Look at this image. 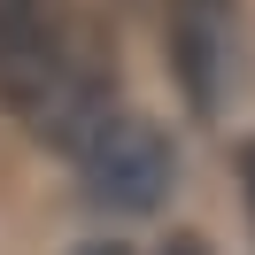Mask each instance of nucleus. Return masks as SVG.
I'll use <instances>...</instances> for the list:
<instances>
[{"label":"nucleus","instance_id":"nucleus-6","mask_svg":"<svg viewBox=\"0 0 255 255\" xmlns=\"http://www.w3.org/2000/svg\"><path fill=\"white\" fill-rule=\"evenodd\" d=\"M78 255H131L124 240H101V248H78Z\"/></svg>","mask_w":255,"mask_h":255},{"label":"nucleus","instance_id":"nucleus-1","mask_svg":"<svg viewBox=\"0 0 255 255\" xmlns=\"http://www.w3.org/2000/svg\"><path fill=\"white\" fill-rule=\"evenodd\" d=\"M0 101L23 116V131H31L39 147H62L70 162L124 116L116 109V54H109V39H93L78 16L62 23V39H54L47 54H39V70L23 85H8Z\"/></svg>","mask_w":255,"mask_h":255},{"label":"nucleus","instance_id":"nucleus-2","mask_svg":"<svg viewBox=\"0 0 255 255\" xmlns=\"http://www.w3.org/2000/svg\"><path fill=\"white\" fill-rule=\"evenodd\" d=\"M78 178H85V201L93 209H116V217H147V209L170 201L178 186V147L155 116L124 109L93 147L78 155Z\"/></svg>","mask_w":255,"mask_h":255},{"label":"nucleus","instance_id":"nucleus-5","mask_svg":"<svg viewBox=\"0 0 255 255\" xmlns=\"http://www.w3.org/2000/svg\"><path fill=\"white\" fill-rule=\"evenodd\" d=\"M232 170H240V201H248V224H255V139L232 147Z\"/></svg>","mask_w":255,"mask_h":255},{"label":"nucleus","instance_id":"nucleus-3","mask_svg":"<svg viewBox=\"0 0 255 255\" xmlns=\"http://www.w3.org/2000/svg\"><path fill=\"white\" fill-rule=\"evenodd\" d=\"M162 47H170V78L193 116H224L240 62V0H170L162 8Z\"/></svg>","mask_w":255,"mask_h":255},{"label":"nucleus","instance_id":"nucleus-4","mask_svg":"<svg viewBox=\"0 0 255 255\" xmlns=\"http://www.w3.org/2000/svg\"><path fill=\"white\" fill-rule=\"evenodd\" d=\"M62 23L70 16L54 8V0H0V93L39 70V54L62 39Z\"/></svg>","mask_w":255,"mask_h":255}]
</instances>
